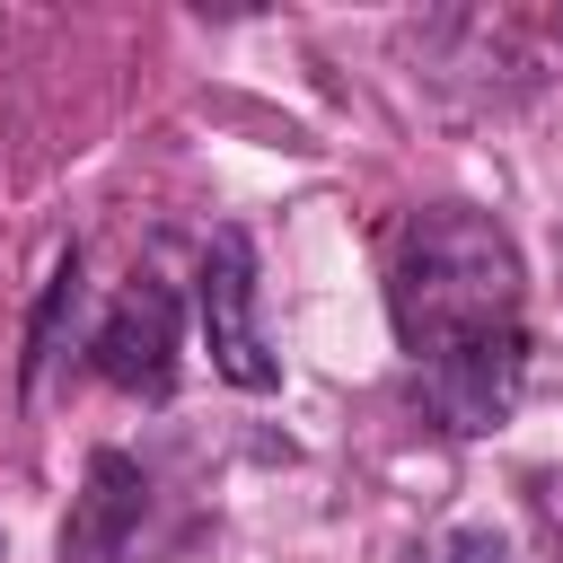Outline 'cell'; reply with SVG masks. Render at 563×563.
Returning <instances> with one entry per match:
<instances>
[{
	"label": "cell",
	"instance_id": "1",
	"mask_svg": "<svg viewBox=\"0 0 563 563\" xmlns=\"http://www.w3.org/2000/svg\"><path fill=\"white\" fill-rule=\"evenodd\" d=\"M519 299H528V273H519V246L493 211L475 202H422L405 229H396V255H387V325L396 343L422 361L475 343V334H501L519 325Z\"/></svg>",
	"mask_w": 563,
	"mask_h": 563
},
{
	"label": "cell",
	"instance_id": "6",
	"mask_svg": "<svg viewBox=\"0 0 563 563\" xmlns=\"http://www.w3.org/2000/svg\"><path fill=\"white\" fill-rule=\"evenodd\" d=\"M70 308H79V246H62V255H53V282H44L35 317H26V352H18V378H26V387H35V378H44V361L62 352Z\"/></svg>",
	"mask_w": 563,
	"mask_h": 563
},
{
	"label": "cell",
	"instance_id": "3",
	"mask_svg": "<svg viewBox=\"0 0 563 563\" xmlns=\"http://www.w3.org/2000/svg\"><path fill=\"white\" fill-rule=\"evenodd\" d=\"M413 387H422V405H431V422H440L449 440L501 431L510 405H519V387H528V325H501V334H475V343L422 361Z\"/></svg>",
	"mask_w": 563,
	"mask_h": 563
},
{
	"label": "cell",
	"instance_id": "8",
	"mask_svg": "<svg viewBox=\"0 0 563 563\" xmlns=\"http://www.w3.org/2000/svg\"><path fill=\"white\" fill-rule=\"evenodd\" d=\"M0 554H9V537H0Z\"/></svg>",
	"mask_w": 563,
	"mask_h": 563
},
{
	"label": "cell",
	"instance_id": "7",
	"mask_svg": "<svg viewBox=\"0 0 563 563\" xmlns=\"http://www.w3.org/2000/svg\"><path fill=\"white\" fill-rule=\"evenodd\" d=\"M405 563H510V545H501L493 528H440V537H422Z\"/></svg>",
	"mask_w": 563,
	"mask_h": 563
},
{
	"label": "cell",
	"instance_id": "5",
	"mask_svg": "<svg viewBox=\"0 0 563 563\" xmlns=\"http://www.w3.org/2000/svg\"><path fill=\"white\" fill-rule=\"evenodd\" d=\"M141 510H150V475H141L123 449H97V457H88L79 510L62 519V563H123Z\"/></svg>",
	"mask_w": 563,
	"mask_h": 563
},
{
	"label": "cell",
	"instance_id": "9",
	"mask_svg": "<svg viewBox=\"0 0 563 563\" xmlns=\"http://www.w3.org/2000/svg\"><path fill=\"white\" fill-rule=\"evenodd\" d=\"M554 26H563V18H554Z\"/></svg>",
	"mask_w": 563,
	"mask_h": 563
},
{
	"label": "cell",
	"instance_id": "4",
	"mask_svg": "<svg viewBox=\"0 0 563 563\" xmlns=\"http://www.w3.org/2000/svg\"><path fill=\"white\" fill-rule=\"evenodd\" d=\"M176 325H185L176 290H167V282H132V290L106 308V325L88 334L97 378L123 387V396H150V405L176 396Z\"/></svg>",
	"mask_w": 563,
	"mask_h": 563
},
{
	"label": "cell",
	"instance_id": "2",
	"mask_svg": "<svg viewBox=\"0 0 563 563\" xmlns=\"http://www.w3.org/2000/svg\"><path fill=\"white\" fill-rule=\"evenodd\" d=\"M194 308H202L211 369H220L229 387H246V396H273V387H282V352H273L264 325H255V246H246V229H211Z\"/></svg>",
	"mask_w": 563,
	"mask_h": 563
}]
</instances>
